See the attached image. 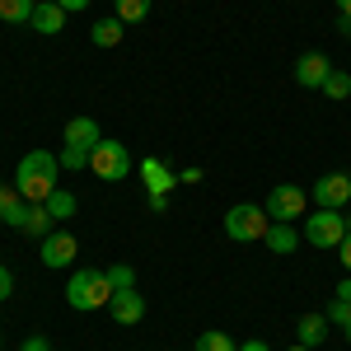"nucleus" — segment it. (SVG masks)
I'll use <instances>...</instances> for the list:
<instances>
[{
    "label": "nucleus",
    "instance_id": "f257e3e1",
    "mask_svg": "<svg viewBox=\"0 0 351 351\" xmlns=\"http://www.w3.org/2000/svg\"><path fill=\"white\" fill-rule=\"evenodd\" d=\"M56 173H61V160L52 150H28L19 160V169H14V192L24 202H33V206H43L56 192Z\"/></svg>",
    "mask_w": 351,
    "mask_h": 351
},
{
    "label": "nucleus",
    "instance_id": "f03ea898",
    "mask_svg": "<svg viewBox=\"0 0 351 351\" xmlns=\"http://www.w3.org/2000/svg\"><path fill=\"white\" fill-rule=\"evenodd\" d=\"M112 300V281L108 267H75L71 281H66V304L80 309V314H94V309H108Z\"/></svg>",
    "mask_w": 351,
    "mask_h": 351
},
{
    "label": "nucleus",
    "instance_id": "7ed1b4c3",
    "mask_svg": "<svg viewBox=\"0 0 351 351\" xmlns=\"http://www.w3.org/2000/svg\"><path fill=\"white\" fill-rule=\"evenodd\" d=\"M89 169H94V178H104V183H122V178L136 173V160H132V150H127V141H99V145L89 150Z\"/></svg>",
    "mask_w": 351,
    "mask_h": 351
},
{
    "label": "nucleus",
    "instance_id": "20e7f679",
    "mask_svg": "<svg viewBox=\"0 0 351 351\" xmlns=\"http://www.w3.org/2000/svg\"><path fill=\"white\" fill-rule=\"evenodd\" d=\"M267 225H271V216L263 206H253V202H239V206L225 211V234L234 243H258L267 234Z\"/></svg>",
    "mask_w": 351,
    "mask_h": 351
},
{
    "label": "nucleus",
    "instance_id": "39448f33",
    "mask_svg": "<svg viewBox=\"0 0 351 351\" xmlns=\"http://www.w3.org/2000/svg\"><path fill=\"white\" fill-rule=\"evenodd\" d=\"M347 216H342V211H324V206H319V211H314V216H304V239L314 243V248H337V243L347 239Z\"/></svg>",
    "mask_w": 351,
    "mask_h": 351
},
{
    "label": "nucleus",
    "instance_id": "423d86ee",
    "mask_svg": "<svg viewBox=\"0 0 351 351\" xmlns=\"http://www.w3.org/2000/svg\"><path fill=\"white\" fill-rule=\"evenodd\" d=\"M263 211H267L271 220H286V225H295V220L309 211V192L295 188V183H281V188H271V192H267Z\"/></svg>",
    "mask_w": 351,
    "mask_h": 351
},
{
    "label": "nucleus",
    "instance_id": "0eeeda50",
    "mask_svg": "<svg viewBox=\"0 0 351 351\" xmlns=\"http://www.w3.org/2000/svg\"><path fill=\"white\" fill-rule=\"evenodd\" d=\"M314 206H324V211L351 206V173L347 169H332V173H324V178L314 183Z\"/></svg>",
    "mask_w": 351,
    "mask_h": 351
},
{
    "label": "nucleus",
    "instance_id": "6e6552de",
    "mask_svg": "<svg viewBox=\"0 0 351 351\" xmlns=\"http://www.w3.org/2000/svg\"><path fill=\"white\" fill-rule=\"evenodd\" d=\"M75 253H80V239L71 234V230H52L47 239H43V248H38V258H43V267L47 271H61L75 263Z\"/></svg>",
    "mask_w": 351,
    "mask_h": 351
},
{
    "label": "nucleus",
    "instance_id": "1a4fd4ad",
    "mask_svg": "<svg viewBox=\"0 0 351 351\" xmlns=\"http://www.w3.org/2000/svg\"><path fill=\"white\" fill-rule=\"evenodd\" d=\"M108 314H112V324H117V328L141 324V319H145V300H141V291H112Z\"/></svg>",
    "mask_w": 351,
    "mask_h": 351
},
{
    "label": "nucleus",
    "instance_id": "9d476101",
    "mask_svg": "<svg viewBox=\"0 0 351 351\" xmlns=\"http://www.w3.org/2000/svg\"><path fill=\"white\" fill-rule=\"evenodd\" d=\"M328 71H332V61H328L324 52H304L295 61V84H304V89H324Z\"/></svg>",
    "mask_w": 351,
    "mask_h": 351
},
{
    "label": "nucleus",
    "instance_id": "9b49d317",
    "mask_svg": "<svg viewBox=\"0 0 351 351\" xmlns=\"http://www.w3.org/2000/svg\"><path fill=\"white\" fill-rule=\"evenodd\" d=\"M28 28H33V33H43V38H56V33L66 28V10H61L56 0H43V5H33Z\"/></svg>",
    "mask_w": 351,
    "mask_h": 351
},
{
    "label": "nucleus",
    "instance_id": "f8f14e48",
    "mask_svg": "<svg viewBox=\"0 0 351 351\" xmlns=\"http://www.w3.org/2000/svg\"><path fill=\"white\" fill-rule=\"evenodd\" d=\"M136 173H141L145 192H173V183H178V173H173L164 160H141V164H136Z\"/></svg>",
    "mask_w": 351,
    "mask_h": 351
},
{
    "label": "nucleus",
    "instance_id": "ddd939ff",
    "mask_svg": "<svg viewBox=\"0 0 351 351\" xmlns=\"http://www.w3.org/2000/svg\"><path fill=\"white\" fill-rule=\"evenodd\" d=\"M61 141H66V145H80V150H94V145L104 141V132H99L94 117H71L66 132H61Z\"/></svg>",
    "mask_w": 351,
    "mask_h": 351
},
{
    "label": "nucleus",
    "instance_id": "4468645a",
    "mask_svg": "<svg viewBox=\"0 0 351 351\" xmlns=\"http://www.w3.org/2000/svg\"><path fill=\"white\" fill-rule=\"evenodd\" d=\"M28 206H33V202H24L14 188H0V225L24 230V225H28Z\"/></svg>",
    "mask_w": 351,
    "mask_h": 351
},
{
    "label": "nucleus",
    "instance_id": "2eb2a0df",
    "mask_svg": "<svg viewBox=\"0 0 351 351\" xmlns=\"http://www.w3.org/2000/svg\"><path fill=\"white\" fill-rule=\"evenodd\" d=\"M263 243H267L271 253H295V248H300V230H295V225H286V220H271L267 234H263Z\"/></svg>",
    "mask_w": 351,
    "mask_h": 351
},
{
    "label": "nucleus",
    "instance_id": "dca6fc26",
    "mask_svg": "<svg viewBox=\"0 0 351 351\" xmlns=\"http://www.w3.org/2000/svg\"><path fill=\"white\" fill-rule=\"evenodd\" d=\"M122 33H127V24H122L117 14H108V19H99V24L89 28V43H94V47H117Z\"/></svg>",
    "mask_w": 351,
    "mask_h": 351
},
{
    "label": "nucleus",
    "instance_id": "f3484780",
    "mask_svg": "<svg viewBox=\"0 0 351 351\" xmlns=\"http://www.w3.org/2000/svg\"><path fill=\"white\" fill-rule=\"evenodd\" d=\"M295 337H300V347H319L328 337V314H304L295 324Z\"/></svg>",
    "mask_w": 351,
    "mask_h": 351
},
{
    "label": "nucleus",
    "instance_id": "a211bd4d",
    "mask_svg": "<svg viewBox=\"0 0 351 351\" xmlns=\"http://www.w3.org/2000/svg\"><path fill=\"white\" fill-rule=\"evenodd\" d=\"M43 206H47V216H52L56 225H61V220H71V216H75V197H71V192H66V188H56L52 197L43 202Z\"/></svg>",
    "mask_w": 351,
    "mask_h": 351
},
{
    "label": "nucleus",
    "instance_id": "6ab92c4d",
    "mask_svg": "<svg viewBox=\"0 0 351 351\" xmlns=\"http://www.w3.org/2000/svg\"><path fill=\"white\" fill-rule=\"evenodd\" d=\"M112 14L122 24H141V19H150V0H112Z\"/></svg>",
    "mask_w": 351,
    "mask_h": 351
},
{
    "label": "nucleus",
    "instance_id": "aec40b11",
    "mask_svg": "<svg viewBox=\"0 0 351 351\" xmlns=\"http://www.w3.org/2000/svg\"><path fill=\"white\" fill-rule=\"evenodd\" d=\"M33 5L38 0H0V19L5 24H28L33 19Z\"/></svg>",
    "mask_w": 351,
    "mask_h": 351
},
{
    "label": "nucleus",
    "instance_id": "412c9836",
    "mask_svg": "<svg viewBox=\"0 0 351 351\" xmlns=\"http://www.w3.org/2000/svg\"><path fill=\"white\" fill-rule=\"evenodd\" d=\"M192 351H239V347H234V337H230V332L211 328V332H202V337L192 342Z\"/></svg>",
    "mask_w": 351,
    "mask_h": 351
},
{
    "label": "nucleus",
    "instance_id": "4be33fe9",
    "mask_svg": "<svg viewBox=\"0 0 351 351\" xmlns=\"http://www.w3.org/2000/svg\"><path fill=\"white\" fill-rule=\"evenodd\" d=\"M52 225H56V220L47 216V206H28V225H24V230L33 234V239H47V234H52Z\"/></svg>",
    "mask_w": 351,
    "mask_h": 351
},
{
    "label": "nucleus",
    "instance_id": "5701e85b",
    "mask_svg": "<svg viewBox=\"0 0 351 351\" xmlns=\"http://www.w3.org/2000/svg\"><path fill=\"white\" fill-rule=\"evenodd\" d=\"M324 94H328V99H351V75L332 66V71H328V80H324Z\"/></svg>",
    "mask_w": 351,
    "mask_h": 351
},
{
    "label": "nucleus",
    "instance_id": "b1692460",
    "mask_svg": "<svg viewBox=\"0 0 351 351\" xmlns=\"http://www.w3.org/2000/svg\"><path fill=\"white\" fill-rule=\"evenodd\" d=\"M61 169H71V173H80V169H89V150H80V145H61Z\"/></svg>",
    "mask_w": 351,
    "mask_h": 351
},
{
    "label": "nucleus",
    "instance_id": "393cba45",
    "mask_svg": "<svg viewBox=\"0 0 351 351\" xmlns=\"http://www.w3.org/2000/svg\"><path fill=\"white\" fill-rule=\"evenodd\" d=\"M108 281H112V291H136V271L127 267V263H112Z\"/></svg>",
    "mask_w": 351,
    "mask_h": 351
},
{
    "label": "nucleus",
    "instance_id": "a878e982",
    "mask_svg": "<svg viewBox=\"0 0 351 351\" xmlns=\"http://www.w3.org/2000/svg\"><path fill=\"white\" fill-rule=\"evenodd\" d=\"M347 319H351V304H347V300H332V304H328V324L347 328Z\"/></svg>",
    "mask_w": 351,
    "mask_h": 351
},
{
    "label": "nucleus",
    "instance_id": "bb28decb",
    "mask_svg": "<svg viewBox=\"0 0 351 351\" xmlns=\"http://www.w3.org/2000/svg\"><path fill=\"white\" fill-rule=\"evenodd\" d=\"M19 351H52V342H47V337H38V332H33V337H24V342H19Z\"/></svg>",
    "mask_w": 351,
    "mask_h": 351
},
{
    "label": "nucleus",
    "instance_id": "cd10ccee",
    "mask_svg": "<svg viewBox=\"0 0 351 351\" xmlns=\"http://www.w3.org/2000/svg\"><path fill=\"white\" fill-rule=\"evenodd\" d=\"M10 291H14V271H10V267H0V304L10 300Z\"/></svg>",
    "mask_w": 351,
    "mask_h": 351
},
{
    "label": "nucleus",
    "instance_id": "c85d7f7f",
    "mask_svg": "<svg viewBox=\"0 0 351 351\" xmlns=\"http://www.w3.org/2000/svg\"><path fill=\"white\" fill-rule=\"evenodd\" d=\"M145 202H150V211H169V192H145Z\"/></svg>",
    "mask_w": 351,
    "mask_h": 351
},
{
    "label": "nucleus",
    "instance_id": "c756f323",
    "mask_svg": "<svg viewBox=\"0 0 351 351\" xmlns=\"http://www.w3.org/2000/svg\"><path fill=\"white\" fill-rule=\"evenodd\" d=\"M337 258H342V267H347V276H351V230H347V239L337 243Z\"/></svg>",
    "mask_w": 351,
    "mask_h": 351
},
{
    "label": "nucleus",
    "instance_id": "7c9ffc66",
    "mask_svg": "<svg viewBox=\"0 0 351 351\" xmlns=\"http://www.w3.org/2000/svg\"><path fill=\"white\" fill-rule=\"evenodd\" d=\"M56 5H61L66 14H80V10H89V0H56Z\"/></svg>",
    "mask_w": 351,
    "mask_h": 351
},
{
    "label": "nucleus",
    "instance_id": "2f4dec72",
    "mask_svg": "<svg viewBox=\"0 0 351 351\" xmlns=\"http://www.w3.org/2000/svg\"><path fill=\"white\" fill-rule=\"evenodd\" d=\"M202 178H206L202 169H183V173H178V183H202Z\"/></svg>",
    "mask_w": 351,
    "mask_h": 351
},
{
    "label": "nucleus",
    "instance_id": "473e14b6",
    "mask_svg": "<svg viewBox=\"0 0 351 351\" xmlns=\"http://www.w3.org/2000/svg\"><path fill=\"white\" fill-rule=\"evenodd\" d=\"M337 300H347V304H351V276H342V281H337Z\"/></svg>",
    "mask_w": 351,
    "mask_h": 351
},
{
    "label": "nucleus",
    "instance_id": "72a5a7b5",
    "mask_svg": "<svg viewBox=\"0 0 351 351\" xmlns=\"http://www.w3.org/2000/svg\"><path fill=\"white\" fill-rule=\"evenodd\" d=\"M239 351H271V347H267V342H258V337H253V342H243Z\"/></svg>",
    "mask_w": 351,
    "mask_h": 351
},
{
    "label": "nucleus",
    "instance_id": "f704fd0d",
    "mask_svg": "<svg viewBox=\"0 0 351 351\" xmlns=\"http://www.w3.org/2000/svg\"><path fill=\"white\" fill-rule=\"evenodd\" d=\"M337 33H342V38L351 43V19H337Z\"/></svg>",
    "mask_w": 351,
    "mask_h": 351
},
{
    "label": "nucleus",
    "instance_id": "c9c22d12",
    "mask_svg": "<svg viewBox=\"0 0 351 351\" xmlns=\"http://www.w3.org/2000/svg\"><path fill=\"white\" fill-rule=\"evenodd\" d=\"M337 14H342V19H351V0H337Z\"/></svg>",
    "mask_w": 351,
    "mask_h": 351
},
{
    "label": "nucleus",
    "instance_id": "e433bc0d",
    "mask_svg": "<svg viewBox=\"0 0 351 351\" xmlns=\"http://www.w3.org/2000/svg\"><path fill=\"white\" fill-rule=\"evenodd\" d=\"M347 347H351V319H347Z\"/></svg>",
    "mask_w": 351,
    "mask_h": 351
},
{
    "label": "nucleus",
    "instance_id": "4c0bfd02",
    "mask_svg": "<svg viewBox=\"0 0 351 351\" xmlns=\"http://www.w3.org/2000/svg\"><path fill=\"white\" fill-rule=\"evenodd\" d=\"M291 351H314V347H300V342H295V347H291Z\"/></svg>",
    "mask_w": 351,
    "mask_h": 351
},
{
    "label": "nucleus",
    "instance_id": "58836bf2",
    "mask_svg": "<svg viewBox=\"0 0 351 351\" xmlns=\"http://www.w3.org/2000/svg\"><path fill=\"white\" fill-rule=\"evenodd\" d=\"M0 351H5V337H0Z\"/></svg>",
    "mask_w": 351,
    "mask_h": 351
},
{
    "label": "nucleus",
    "instance_id": "ea45409f",
    "mask_svg": "<svg viewBox=\"0 0 351 351\" xmlns=\"http://www.w3.org/2000/svg\"><path fill=\"white\" fill-rule=\"evenodd\" d=\"M347 225H351V216H347Z\"/></svg>",
    "mask_w": 351,
    "mask_h": 351
}]
</instances>
